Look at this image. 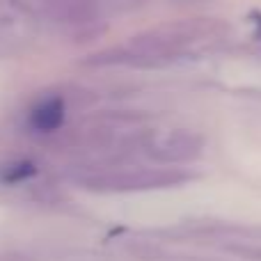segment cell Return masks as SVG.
I'll use <instances>...</instances> for the list:
<instances>
[{"label":"cell","mask_w":261,"mask_h":261,"mask_svg":"<svg viewBox=\"0 0 261 261\" xmlns=\"http://www.w3.org/2000/svg\"><path fill=\"white\" fill-rule=\"evenodd\" d=\"M197 37L199 28L193 25L156 28L151 32L135 37L126 48H122L119 58H113L108 62H126L135 64V67H158V64H165L170 60H174L176 55H181L186 46L193 44Z\"/></svg>","instance_id":"6da1fadb"},{"label":"cell","mask_w":261,"mask_h":261,"mask_svg":"<svg viewBox=\"0 0 261 261\" xmlns=\"http://www.w3.org/2000/svg\"><path fill=\"white\" fill-rule=\"evenodd\" d=\"M181 181L179 174L170 172H130V174H110L99 179H87L85 184L90 188L101 186L103 190H140V188H158V186H170Z\"/></svg>","instance_id":"7a4b0ae2"},{"label":"cell","mask_w":261,"mask_h":261,"mask_svg":"<svg viewBox=\"0 0 261 261\" xmlns=\"http://www.w3.org/2000/svg\"><path fill=\"white\" fill-rule=\"evenodd\" d=\"M67 117V106L60 96L44 99L30 110V126L37 133H53L64 124Z\"/></svg>","instance_id":"277c9868"},{"label":"cell","mask_w":261,"mask_h":261,"mask_svg":"<svg viewBox=\"0 0 261 261\" xmlns=\"http://www.w3.org/2000/svg\"><path fill=\"white\" fill-rule=\"evenodd\" d=\"M35 174V165L32 163H9V165L0 167V181L3 184H18V181H25Z\"/></svg>","instance_id":"5b68a950"},{"label":"cell","mask_w":261,"mask_h":261,"mask_svg":"<svg viewBox=\"0 0 261 261\" xmlns=\"http://www.w3.org/2000/svg\"><path fill=\"white\" fill-rule=\"evenodd\" d=\"M202 151V140L188 130H172V133L158 135L151 147V153L161 161L167 163H181L190 161Z\"/></svg>","instance_id":"3957f363"}]
</instances>
